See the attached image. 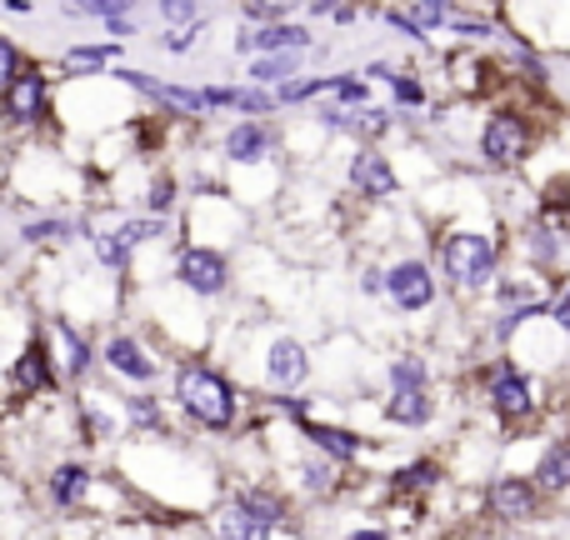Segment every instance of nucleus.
Wrapping results in <instances>:
<instances>
[{
    "mask_svg": "<svg viewBox=\"0 0 570 540\" xmlns=\"http://www.w3.org/2000/svg\"><path fill=\"white\" fill-rule=\"evenodd\" d=\"M16 46H10V40H6V46H0V70H6V80H16L20 76V66H16Z\"/></svg>",
    "mask_w": 570,
    "mask_h": 540,
    "instance_id": "obj_31",
    "label": "nucleus"
},
{
    "mask_svg": "<svg viewBox=\"0 0 570 540\" xmlns=\"http://www.w3.org/2000/svg\"><path fill=\"white\" fill-rule=\"evenodd\" d=\"M160 16L170 26H186V20H196V0H160Z\"/></svg>",
    "mask_w": 570,
    "mask_h": 540,
    "instance_id": "obj_25",
    "label": "nucleus"
},
{
    "mask_svg": "<svg viewBox=\"0 0 570 540\" xmlns=\"http://www.w3.org/2000/svg\"><path fill=\"white\" fill-rule=\"evenodd\" d=\"M411 20H415L421 30H441L445 20H451V6H445V0H421V6L411 10Z\"/></svg>",
    "mask_w": 570,
    "mask_h": 540,
    "instance_id": "obj_21",
    "label": "nucleus"
},
{
    "mask_svg": "<svg viewBox=\"0 0 570 540\" xmlns=\"http://www.w3.org/2000/svg\"><path fill=\"white\" fill-rule=\"evenodd\" d=\"M535 481H541L546 491H566V485H570V445H556V451H546Z\"/></svg>",
    "mask_w": 570,
    "mask_h": 540,
    "instance_id": "obj_18",
    "label": "nucleus"
},
{
    "mask_svg": "<svg viewBox=\"0 0 570 540\" xmlns=\"http://www.w3.org/2000/svg\"><path fill=\"white\" fill-rule=\"evenodd\" d=\"M305 435H311L321 451H331L335 461H351V455L361 451V441H355V435H345V431H335V425H305Z\"/></svg>",
    "mask_w": 570,
    "mask_h": 540,
    "instance_id": "obj_16",
    "label": "nucleus"
},
{
    "mask_svg": "<svg viewBox=\"0 0 570 540\" xmlns=\"http://www.w3.org/2000/svg\"><path fill=\"white\" fill-rule=\"evenodd\" d=\"M525 150V126L515 116H495L491 126H485L481 136V156L491 160V166H515Z\"/></svg>",
    "mask_w": 570,
    "mask_h": 540,
    "instance_id": "obj_3",
    "label": "nucleus"
},
{
    "mask_svg": "<svg viewBox=\"0 0 570 540\" xmlns=\"http://www.w3.org/2000/svg\"><path fill=\"white\" fill-rule=\"evenodd\" d=\"M441 261H445V275H451L455 285H485L495 271V246L485 236H475V230H465V236L445 240Z\"/></svg>",
    "mask_w": 570,
    "mask_h": 540,
    "instance_id": "obj_2",
    "label": "nucleus"
},
{
    "mask_svg": "<svg viewBox=\"0 0 570 540\" xmlns=\"http://www.w3.org/2000/svg\"><path fill=\"white\" fill-rule=\"evenodd\" d=\"M60 341H66V355H70V371H86V361H90V351H86V341H80L70 325H60Z\"/></svg>",
    "mask_w": 570,
    "mask_h": 540,
    "instance_id": "obj_23",
    "label": "nucleus"
},
{
    "mask_svg": "<svg viewBox=\"0 0 570 540\" xmlns=\"http://www.w3.org/2000/svg\"><path fill=\"white\" fill-rule=\"evenodd\" d=\"M240 511H250V516H256V521L261 526H266V531H276V526H281V505L276 501H271V495H261V491H240Z\"/></svg>",
    "mask_w": 570,
    "mask_h": 540,
    "instance_id": "obj_19",
    "label": "nucleus"
},
{
    "mask_svg": "<svg viewBox=\"0 0 570 540\" xmlns=\"http://www.w3.org/2000/svg\"><path fill=\"white\" fill-rule=\"evenodd\" d=\"M250 10H261V16H281V10H295L301 0H246Z\"/></svg>",
    "mask_w": 570,
    "mask_h": 540,
    "instance_id": "obj_30",
    "label": "nucleus"
},
{
    "mask_svg": "<svg viewBox=\"0 0 570 540\" xmlns=\"http://www.w3.org/2000/svg\"><path fill=\"white\" fill-rule=\"evenodd\" d=\"M385 415H391L395 425H425V415H431L425 385H395V395H391V405H385Z\"/></svg>",
    "mask_w": 570,
    "mask_h": 540,
    "instance_id": "obj_10",
    "label": "nucleus"
},
{
    "mask_svg": "<svg viewBox=\"0 0 570 540\" xmlns=\"http://www.w3.org/2000/svg\"><path fill=\"white\" fill-rule=\"evenodd\" d=\"M305 30L301 26H261V30H250V36H236V46L240 50H301L305 46Z\"/></svg>",
    "mask_w": 570,
    "mask_h": 540,
    "instance_id": "obj_11",
    "label": "nucleus"
},
{
    "mask_svg": "<svg viewBox=\"0 0 570 540\" xmlns=\"http://www.w3.org/2000/svg\"><path fill=\"white\" fill-rule=\"evenodd\" d=\"M491 505L501 516H511V521H525V516L535 511V491L525 481H515V475H505V481L491 485Z\"/></svg>",
    "mask_w": 570,
    "mask_h": 540,
    "instance_id": "obj_9",
    "label": "nucleus"
},
{
    "mask_svg": "<svg viewBox=\"0 0 570 540\" xmlns=\"http://www.w3.org/2000/svg\"><path fill=\"white\" fill-rule=\"evenodd\" d=\"M6 106H10V116H20V120L40 116V106H46V86H40V76H16L10 80Z\"/></svg>",
    "mask_w": 570,
    "mask_h": 540,
    "instance_id": "obj_12",
    "label": "nucleus"
},
{
    "mask_svg": "<svg viewBox=\"0 0 570 540\" xmlns=\"http://www.w3.org/2000/svg\"><path fill=\"white\" fill-rule=\"evenodd\" d=\"M301 481L311 485V491H331V481H335V471L325 461H305V471H301Z\"/></svg>",
    "mask_w": 570,
    "mask_h": 540,
    "instance_id": "obj_24",
    "label": "nucleus"
},
{
    "mask_svg": "<svg viewBox=\"0 0 570 540\" xmlns=\"http://www.w3.org/2000/svg\"><path fill=\"white\" fill-rule=\"evenodd\" d=\"M266 381L276 385V391H295V385L305 381V351L291 341V335L271 341V355H266Z\"/></svg>",
    "mask_w": 570,
    "mask_h": 540,
    "instance_id": "obj_5",
    "label": "nucleus"
},
{
    "mask_svg": "<svg viewBox=\"0 0 570 540\" xmlns=\"http://www.w3.org/2000/svg\"><path fill=\"white\" fill-rule=\"evenodd\" d=\"M266 146H271V136H266V130H261V126H236V130H230V136H226L230 160H256Z\"/></svg>",
    "mask_w": 570,
    "mask_h": 540,
    "instance_id": "obj_17",
    "label": "nucleus"
},
{
    "mask_svg": "<svg viewBox=\"0 0 570 540\" xmlns=\"http://www.w3.org/2000/svg\"><path fill=\"white\" fill-rule=\"evenodd\" d=\"M100 60H116V46H86V50H70L66 66H70V70H96Z\"/></svg>",
    "mask_w": 570,
    "mask_h": 540,
    "instance_id": "obj_22",
    "label": "nucleus"
},
{
    "mask_svg": "<svg viewBox=\"0 0 570 540\" xmlns=\"http://www.w3.org/2000/svg\"><path fill=\"white\" fill-rule=\"evenodd\" d=\"M50 491H56L60 511H70V505L86 495V465H56V475H50Z\"/></svg>",
    "mask_w": 570,
    "mask_h": 540,
    "instance_id": "obj_15",
    "label": "nucleus"
},
{
    "mask_svg": "<svg viewBox=\"0 0 570 540\" xmlns=\"http://www.w3.org/2000/svg\"><path fill=\"white\" fill-rule=\"evenodd\" d=\"M180 281L196 295H216L220 285H226V261H220L216 251H186V256H180Z\"/></svg>",
    "mask_w": 570,
    "mask_h": 540,
    "instance_id": "obj_6",
    "label": "nucleus"
},
{
    "mask_svg": "<svg viewBox=\"0 0 570 540\" xmlns=\"http://www.w3.org/2000/svg\"><path fill=\"white\" fill-rule=\"evenodd\" d=\"M176 395L200 425H210V431H226V425L236 421V395H230V385L220 381L216 371H200V365L180 371Z\"/></svg>",
    "mask_w": 570,
    "mask_h": 540,
    "instance_id": "obj_1",
    "label": "nucleus"
},
{
    "mask_svg": "<svg viewBox=\"0 0 570 540\" xmlns=\"http://www.w3.org/2000/svg\"><path fill=\"white\" fill-rule=\"evenodd\" d=\"M351 180H355V190H365V196H391L395 190V170L385 166L375 150H361V156L351 160Z\"/></svg>",
    "mask_w": 570,
    "mask_h": 540,
    "instance_id": "obj_8",
    "label": "nucleus"
},
{
    "mask_svg": "<svg viewBox=\"0 0 570 540\" xmlns=\"http://www.w3.org/2000/svg\"><path fill=\"white\" fill-rule=\"evenodd\" d=\"M196 30H200V20H186L180 30H170V36H166V46H170V50H186L190 40H196Z\"/></svg>",
    "mask_w": 570,
    "mask_h": 540,
    "instance_id": "obj_28",
    "label": "nucleus"
},
{
    "mask_svg": "<svg viewBox=\"0 0 570 540\" xmlns=\"http://www.w3.org/2000/svg\"><path fill=\"white\" fill-rule=\"evenodd\" d=\"M491 401H495V411L501 415H511V421H521L525 411H531V385H525V375L521 371H495V385H491Z\"/></svg>",
    "mask_w": 570,
    "mask_h": 540,
    "instance_id": "obj_7",
    "label": "nucleus"
},
{
    "mask_svg": "<svg viewBox=\"0 0 570 540\" xmlns=\"http://www.w3.org/2000/svg\"><path fill=\"white\" fill-rule=\"evenodd\" d=\"M76 10H90V16H120L130 0H70Z\"/></svg>",
    "mask_w": 570,
    "mask_h": 540,
    "instance_id": "obj_27",
    "label": "nucleus"
},
{
    "mask_svg": "<svg viewBox=\"0 0 570 540\" xmlns=\"http://www.w3.org/2000/svg\"><path fill=\"white\" fill-rule=\"evenodd\" d=\"M106 361L116 365L120 375H130V381H150V375H156V365L140 355L136 341H110V345H106Z\"/></svg>",
    "mask_w": 570,
    "mask_h": 540,
    "instance_id": "obj_13",
    "label": "nucleus"
},
{
    "mask_svg": "<svg viewBox=\"0 0 570 540\" xmlns=\"http://www.w3.org/2000/svg\"><path fill=\"white\" fill-rule=\"evenodd\" d=\"M295 76V56L291 50H281V56H266L250 66V80H291Z\"/></svg>",
    "mask_w": 570,
    "mask_h": 540,
    "instance_id": "obj_20",
    "label": "nucleus"
},
{
    "mask_svg": "<svg viewBox=\"0 0 570 540\" xmlns=\"http://www.w3.org/2000/svg\"><path fill=\"white\" fill-rule=\"evenodd\" d=\"M385 285H391V301L401 305V311H425V305H431V295H435L431 271H425L421 261H401Z\"/></svg>",
    "mask_w": 570,
    "mask_h": 540,
    "instance_id": "obj_4",
    "label": "nucleus"
},
{
    "mask_svg": "<svg viewBox=\"0 0 570 540\" xmlns=\"http://www.w3.org/2000/svg\"><path fill=\"white\" fill-rule=\"evenodd\" d=\"M16 385L20 391H50V365H46V351H40V345H30V351L16 361Z\"/></svg>",
    "mask_w": 570,
    "mask_h": 540,
    "instance_id": "obj_14",
    "label": "nucleus"
},
{
    "mask_svg": "<svg viewBox=\"0 0 570 540\" xmlns=\"http://www.w3.org/2000/svg\"><path fill=\"white\" fill-rule=\"evenodd\" d=\"M170 200H176V186H170V180H156V186H150V210H166Z\"/></svg>",
    "mask_w": 570,
    "mask_h": 540,
    "instance_id": "obj_29",
    "label": "nucleus"
},
{
    "mask_svg": "<svg viewBox=\"0 0 570 540\" xmlns=\"http://www.w3.org/2000/svg\"><path fill=\"white\" fill-rule=\"evenodd\" d=\"M391 381H395V385H425V365H421V361H395Z\"/></svg>",
    "mask_w": 570,
    "mask_h": 540,
    "instance_id": "obj_26",
    "label": "nucleus"
}]
</instances>
